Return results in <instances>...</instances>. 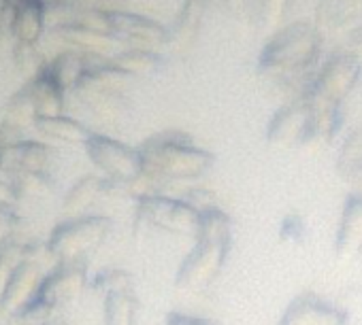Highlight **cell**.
<instances>
[{
    "label": "cell",
    "instance_id": "cell-30",
    "mask_svg": "<svg viewBox=\"0 0 362 325\" xmlns=\"http://www.w3.org/2000/svg\"><path fill=\"white\" fill-rule=\"evenodd\" d=\"M5 121L16 123V125L24 128V130L28 125H35L37 111H35V102H33V94H30L28 83L9 98V102L5 106Z\"/></svg>",
    "mask_w": 362,
    "mask_h": 325
},
{
    "label": "cell",
    "instance_id": "cell-31",
    "mask_svg": "<svg viewBox=\"0 0 362 325\" xmlns=\"http://www.w3.org/2000/svg\"><path fill=\"white\" fill-rule=\"evenodd\" d=\"M24 262V240L3 234L0 236V291L9 274Z\"/></svg>",
    "mask_w": 362,
    "mask_h": 325
},
{
    "label": "cell",
    "instance_id": "cell-10",
    "mask_svg": "<svg viewBox=\"0 0 362 325\" xmlns=\"http://www.w3.org/2000/svg\"><path fill=\"white\" fill-rule=\"evenodd\" d=\"M88 287L90 276L86 262H58L43 274L37 298H41L54 312L60 314V310L73 304Z\"/></svg>",
    "mask_w": 362,
    "mask_h": 325
},
{
    "label": "cell",
    "instance_id": "cell-13",
    "mask_svg": "<svg viewBox=\"0 0 362 325\" xmlns=\"http://www.w3.org/2000/svg\"><path fill=\"white\" fill-rule=\"evenodd\" d=\"M343 125H345L343 106L311 104V113L298 147H309V149L330 147L343 138Z\"/></svg>",
    "mask_w": 362,
    "mask_h": 325
},
{
    "label": "cell",
    "instance_id": "cell-28",
    "mask_svg": "<svg viewBox=\"0 0 362 325\" xmlns=\"http://www.w3.org/2000/svg\"><path fill=\"white\" fill-rule=\"evenodd\" d=\"M362 166V130H349L341 142H339V151H337V173L341 175V179L345 175H349L351 171Z\"/></svg>",
    "mask_w": 362,
    "mask_h": 325
},
{
    "label": "cell",
    "instance_id": "cell-27",
    "mask_svg": "<svg viewBox=\"0 0 362 325\" xmlns=\"http://www.w3.org/2000/svg\"><path fill=\"white\" fill-rule=\"evenodd\" d=\"M11 58H13L16 68L24 77H30V79L39 77L43 73V68L47 66L39 43H30V41H16L13 49H11Z\"/></svg>",
    "mask_w": 362,
    "mask_h": 325
},
{
    "label": "cell",
    "instance_id": "cell-24",
    "mask_svg": "<svg viewBox=\"0 0 362 325\" xmlns=\"http://www.w3.org/2000/svg\"><path fill=\"white\" fill-rule=\"evenodd\" d=\"M139 300L134 291L111 293L103 298V325H134Z\"/></svg>",
    "mask_w": 362,
    "mask_h": 325
},
{
    "label": "cell",
    "instance_id": "cell-2",
    "mask_svg": "<svg viewBox=\"0 0 362 325\" xmlns=\"http://www.w3.org/2000/svg\"><path fill=\"white\" fill-rule=\"evenodd\" d=\"M143 175L164 188L170 183H192L203 179L216 164V155L199 147L186 132L166 130L149 136L141 147Z\"/></svg>",
    "mask_w": 362,
    "mask_h": 325
},
{
    "label": "cell",
    "instance_id": "cell-43",
    "mask_svg": "<svg viewBox=\"0 0 362 325\" xmlns=\"http://www.w3.org/2000/svg\"><path fill=\"white\" fill-rule=\"evenodd\" d=\"M7 202H11V188L7 181L0 179V204H7Z\"/></svg>",
    "mask_w": 362,
    "mask_h": 325
},
{
    "label": "cell",
    "instance_id": "cell-22",
    "mask_svg": "<svg viewBox=\"0 0 362 325\" xmlns=\"http://www.w3.org/2000/svg\"><path fill=\"white\" fill-rule=\"evenodd\" d=\"M9 188H11V202L26 204V202H37L45 200L56 192V177L54 173H16L9 177Z\"/></svg>",
    "mask_w": 362,
    "mask_h": 325
},
{
    "label": "cell",
    "instance_id": "cell-17",
    "mask_svg": "<svg viewBox=\"0 0 362 325\" xmlns=\"http://www.w3.org/2000/svg\"><path fill=\"white\" fill-rule=\"evenodd\" d=\"M320 32H341L362 26V0H324L315 11Z\"/></svg>",
    "mask_w": 362,
    "mask_h": 325
},
{
    "label": "cell",
    "instance_id": "cell-41",
    "mask_svg": "<svg viewBox=\"0 0 362 325\" xmlns=\"http://www.w3.org/2000/svg\"><path fill=\"white\" fill-rule=\"evenodd\" d=\"M324 3V0H290V9L288 16L292 13H305V11H317V7Z\"/></svg>",
    "mask_w": 362,
    "mask_h": 325
},
{
    "label": "cell",
    "instance_id": "cell-23",
    "mask_svg": "<svg viewBox=\"0 0 362 325\" xmlns=\"http://www.w3.org/2000/svg\"><path fill=\"white\" fill-rule=\"evenodd\" d=\"M115 66H119L124 73H128L132 79L141 77H153L162 68V58L153 49H124L117 56L111 58Z\"/></svg>",
    "mask_w": 362,
    "mask_h": 325
},
{
    "label": "cell",
    "instance_id": "cell-1",
    "mask_svg": "<svg viewBox=\"0 0 362 325\" xmlns=\"http://www.w3.org/2000/svg\"><path fill=\"white\" fill-rule=\"evenodd\" d=\"M322 32L315 24L296 20L277 30L258 56V73L286 96L303 98L320 66Z\"/></svg>",
    "mask_w": 362,
    "mask_h": 325
},
{
    "label": "cell",
    "instance_id": "cell-42",
    "mask_svg": "<svg viewBox=\"0 0 362 325\" xmlns=\"http://www.w3.org/2000/svg\"><path fill=\"white\" fill-rule=\"evenodd\" d=\"M349 47H351V54H356L360 58V51H362V26L354 28L349 32Z\"/></svg>",
    "mask_w": 362,
    "mask_h": 325
},
{
    "label": "cell",
    "instance_id": "cell-39",
    "mask_svg": "<svg viewBox=\"0 0 362 325\" xmlns=\"http://www.w3.org/2000/svg\"><path fill=\"white\" fill-rule=\"evenodd\" d=\"M164 325H218L216 321L207 319V317H199V314H188V312H168Z\"/></svg>",
    "mask_w": 362,
    "mask_h": 325
},
{
    "label": "cell",
    "instance_id": "cell-32",
    "mask_svg": "<svg viewBox=\"0 0 362 325\" xmlns=\"http://www.w3.org/2000/svg\"><path fill=\"white\" fill-rule=\"evenodd\" d=\"M54 317H58V312H54L41 298L35 295L28 304H24L18 312H13L7 319L13 325H45Z\"/></svg>",
    "mask_w": 362,
    "mask_h": 325
},
{
    "label": "cell",
    "instance_id": "cell-25",
    "mask_svg": "<svg viewBox=\"0 0 362 325\" xmlns=\"http://www.w3.org/2000/svg\"><path fill=\"white\" fill-rule=\"evenodd\" d=\"M56 164V151L52 145L39 140H22L20 142V173H52Z\"/></svg>",
    "mask_w": 362,
    "mask_h": 325
},
{
    "label": "cell",
    "instance_id": "cell-21",
    "mask_svg": "<svg viewBox=\"0 0 362 325\" xmlns=\"http://www.w3.org/2000/svg\"><path fill=\"white\" fill-rule=\"evenodd\" d=\"M100 198H107V181H105V177L86 175V177L77 179L73 183V188L66 192V196L62 200V213L66 217L88 215L90 207Z\"/></svg>",
    "mask_w": 362,
    "mask_h": 325
},
{
    "label": "cell",
    "instance_id": "cell-6",
    "mask_svg": "<svg viewBox=\"0 0 362 325\" xmlns=\"http://www.w3.org/2000/svg\"><path fill=\"white\" fill-rule=\"evenodd\" d=\"M362 77V60L351 51H341L322 62L307 90V100L311 104H332L343 106V102L354 94Z\"/></svg>",
    "mask_w": 362,
    "mask_h": 325
},
{
    "label": "cell",
    "instance_id": "cell-26",
    "mask_svg": "<svg viewBox=\"0 0 362 325\" xmlns=\"http://www.w3.org/2000/svg\"><path fill=\"white\" fill-rule=\"evenodd\" d=\"M194 240H207V243H226L233 245V221L228 213H224L220 207L214 211H207L201 215L199 232Z\"/></svg>",
    "mask_w": 362,
    "mask_h": 325
},
{
    "label": "cell",
    "instance_id": "cell-18",
    "mask_svg": "<svg viewBox=\"0 0 362 325\" xmlns=\"http://www.w3.org/2000/svg\"><path fill=\"white\" fill-rule=\"evenodd\" d=\"M13 9V37L16 41L39 43L45 30V0H7Z\"/></svg>",
    "mask_w": 362,
    "mask_h": 325
},
{
    "label": "cell",
    "instance_id": "cell-8",
    "mask_svg": "<svg viewBox=\"0 0 362 325\" xmlns=\"http://www.w3.org/2000/svg\"><path fill=\"white\" fill-rule=\"evenodd\" d=\"M230 245L194 240V247L179 262L175 272V287L179 291L199 293L209 289L222 274L228 259Z\"/></svg>",
    "mask_w": 362,
    "mask_h": 325
},
{
    "label": "cell",
    "instance_id": "cell-35",
    "mask_svg": "<svg viewBox=\"0 0 362 325\" xmlns=\"http://www.w3.org/2000/svg\"><path fill=\"white\" fill-rule=\"evenodd\" d=\"M69 5V9L75 16V22H79L86 13H94V11H113L115 0H64Z\"/></svg>",
    "mask_w": 362,
    "mask_h": 325
},
{
    "label": "cell",
    "instance_id": "cell-11",
    "mask_svg": "<svg viewBox=\"0 0 362 325\" xmlns=\"http://www.w3.org/2000/svg\"><path fill=\"white\" fill-rule=\"evenodd\" d=\"M277 325H347V312L330 300L305 291L286 306Z\"/></svg>",
    "mask_w": 362,
    "mask_h": 325
},
{
    "label": "cell",
    "instance_id": "cell-45",
    "mask_svg": "<svg viewBox=\"0 0 362 325\" xmlns=\"http://www.w3.org/2000/svg\"><path fill=\"white\" fill-rule=\"evenodd\" d=\"M45 325H69V323H66V321H64V319H62V317L58 314V317H54V319H49V321H47Z\"/></svg>",
    "mask_w": 362,
    "mask_h": 325
},
{
    "label": "cell",
    "instance_id": "cell-9",
    "mask_svg": "<svg viewBox=\"0 0 362 325\" xmlns=\"http://www.w3.org/2000/svg\"><path fill=\"white\" fill-rule=\"evenodd\" d=\"M103 28L113 35V39L119 43V47L128 49H158L166 47L168 41V28L162 24L126 11H103Z\"/></svg>",
    "mask_w": 362,
    "mask_h": 325
},
{
    "label": "cell",
    "instance_id": "cell-14",
    "mask_svg": "<svg viewBox=\"0 0 362 325\" xmlns=\"http://www.w3.org/2000/svg\"><path fill=\"white\" fill-rule=\"evenodd\" d=\"M43 268L30 262H22L5 281V287L0 291V312L5 317H11L18 312L24 304H28L41 285Z\"/></svg>",
    "mask_w": 362,
    "mask_h": 325
},
{
    "label": "cell",
    "instance_id": "cell-12",
    "mask_svg": "<svg viewBox=\"0 0 362 325\" xmlns=\"http://www.w3.org/2000/svg\"><path fill=\"white\" fill-rule=\"evenodd\" d=\"M309 113H311V102L305 96L286 100L271 115V119L267 123V140L277 147L300 145Z\"/></svg>",
    "mask_w": 362,
    "mask_h": 325
},
{
    "label": "cell",
    "instance_id": "cell-4",
    "mask_svg": "<svg viewBox=\"0 0 362 325\" xmlns=\"http://www.w3.org/2000/svg\"><path fill=\"white\" fill-rule=\"evenodd\" d=\"M111 234V219L105 215L66 217L49 234V249L56 262H86V255L103 247Z\"/></svg>",
    "mask_w": 362,
    "mask_h": 325
},
{
    "label": "cell",
    "instance_id": "cell-3",
    "mask_svg": "<svg viewBox=\"0 0 362 325\" xmlns=\"http://www.w3.org/2000/svg\"><path fill=\"white\" fill-rule=\"evenodd\" d=\"M132 81L128 73L103 58L83 73L69 96L96 119H115L128 111L126 90Z\"/></svg>",
    "mask_w": 362,
    "mask_h": 325
},
{
    "label": "cell",
    "instance_id": "cell-15",
    "mask_svg": "<svg viewBox=\"0 0 362 325\" xmlns=\"http://www.w3.org/2000/svg\"><path fill=\"white\" fill-rule=\"evenodd\" d=\"M209 5H211V0H184L177 11V18L168 26L166 47L190 49L197 43L201 28L207 20Z\"/></svg>",
    "mask_w": 362,
    "mask_h": 325
},
{
    "label": "cell",
    "instance_id": "cell-38",
    "mask_svg": "<svg viewBox=\"0 0 362 325\" xmlns=\"http://www.w3.org/2000/svg\"><path fill=\"white\" fill-rule=\"evenodd\" d=\"M305 221L298 217V215H288L284 221H281V228H279V236L281 240H290V243H296L305 236Z\"/></svg>",
    "mask_w": 362,
    "mask_h": 325
},
{
    "label": "cell",
    "instance_id": "cell-37",
    "mask_svg": "<svg viewBox=\"0 0 362 325\" xmlns=\"http://www.w3.org/2000/svg\"><path fill=\"white\" fill-rule=\"evenodd\" d=\"M16 173H20V142L0 145V175L13 177Z\"/></svg>",
    "mask_w": 362,
    "mask_h": 325
},
{
    "label": "cell",
    "instance_id": "cell-29",
    "mask_svg": "<svg viewBox=\"0 0 362 325\" xmlns=\"http://www.w3.org/2000/svg\"><path fill=\"white\" fill-rule=\"evenodd\" d=\"M90 289L105 295L134 291V278L124 268H105L94 278H90Z\"/></svg>",
    "mask_w": 362,
    "mask_h": 325
},
{
    "label": "cell",
    "instance_id": "cell-34",
    "mask_svg": "<svg viewBox=\"0 0 362 325\" xmlns=\"http://www.w3.org/2000/svg\"><path fill=\"white\" fill-rule=\"evenodd\" d=\"M181 198H184L199 215L218 209V196L207 188H190L188 192L181 194Z\"/></svg>",
    "mask_w": 362,
    "mask_h": 325
},
{
    "label": "cell",
    "instance_id": "cell-5",
    "mask_svg": "<svg viewBox=\"0 0 362 325\" xmlns=\"http://www.w3.org/2000/svg\"><path fill=\"white\" fill-rule=\"evenodd\" d=\"M134 221L139 228L156 230L168 236L197 238L201 215L181 196H149L136 202Z\"/></svg>",
    "mask_w": 362,
    "mask_h": 325
},
{
    "label": "cell",
    "instance_id": "cell-7",
    "mask_svg": "<svg viewBox=\"0 0 362 325\" xmlns=\"http://www.w3.org/2000/svg\"><path fill=\"white\" fill-rule=\"evenodd\" d=\"M83 149L107 181L128 188L143 173L139 147H130L113 136L92 132Z\"/></svg>",
    "mask_w": 362,
    "mask_h": 325
},
{
    "label": "cell",
    "instance_id": "cell-44",
    "mask_svg": "<svg viewBox=\"0 0 362 325\" xmlns=\"http://www.w3.org/2000/svg\"><path fill=\"white\" fill-rule=\"evenodd\" d=\"M5 234V204H0V236Z\"/></svg>",
    "mask_w": 362,
    "mask_h": 325
},
{
    "label": "cell",
    "instance_id": "cell-40",
    "mask_svg": "<svg viewBox=\"0 0 362 325\" xmlns=\"http://www.w3.org/2000/svg\"><path fill=\"white\" fill-rule=\"evenodd\" d=\"M24 128L16 125V123H9V121H3L0 123V145H18L24 140L22 136Z\"/></svg>",
    "mask_w": 362,
    "mask_h": 325
},
{
    "label": "cell",
    "instance_id": "cell-33",
    "mask_svg": "<svg viewBox=\"0 0 362 325\" xmlns=\"http://www.w3.org/2000/svg\"><path fill=\"white\" fill-rule=\"evenodd\" d=\"M288 9H290V0H260L256 20H254V28L275 26L277 22L288 18Z\"/></svg>",
    "mask_w": 362,
    "mask_h": 325
},
{
    "label": "cell",
    "instance_id": "cell-19",
    "mask_svg": "<svg viewBox=\"0 0 362 325\" xmlns=\"http://www.w3.org/2000/svg\"><path fill=\"white\" fill-rule=\"evenodd\" d=\"M35 130L49 142H56V145H69V147H75V145H86L88 138H90V130L86 123H81L79 119L75 117H69V115H56V117H41L35 121Z\"/></svg>",
    "mask_w": 362,
    "mask_h": 325
},
{
    "label": "cell",
    "instance_id": "cell-20",
    "mask_svg": "<svg viewBox=\"0 0 362 325\" xmlns=\"http://www.w3.org/2000/svg\"><path fill=\"white\" fill-rule=\"evenodd\" d=\"M28 87H30V94H33L37 119L62 115L64 104H66V92L52 77V73L47 70V66L43 68V73L39 77H35V79L28 81Z\"/></svg>",
    "mask_w": 362,
    "mask_h": 325
},
{
    "label": "cell",
    "instance_id": "cell-16",
    "mask_svg": "<svg viewBox=\"0 0 362 325\" xmlns=\"http://www.w3.org/2000/svg\"><path fill=\"white\" fill-rule=\"evenodd\" d=\"M334 251L343 259L358 257L362 253V196L349 194L334 234Z\"/></svg>",
    "mask_w": 362,
    "mask_h": 325
},
{
    "label": "cell",
    "instance_id": "cell-36",
    "mask_svg": "<svg viewBox=\"0 0 362 325\" xmlns=\"http://www.w3.org/2000/svg\"><path fill=\"white\" fill-rule=\"evenodd\" d=\"M258 3L260 0H222V5L241 22H245L247 26H254L256 20V11H258Z\"/></svg>",
    "mask_w": 362,
    "mask_h": 325
}]
</instances>
